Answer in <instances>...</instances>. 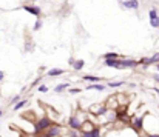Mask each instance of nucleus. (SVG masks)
Masks as SVG:
<instances>
[{
    "label": "nucleus",
    "mask_w": 159,
    "mask_h": 137,
    "mask_svg": "<svg viewBox=\"0 0 159 137\" xmlns=\"http://www.w3.org/2000/svg\"><path fill=\"white\" fill-rule=\"evenodd\" d=\"M53 125H54V119L48 117V116H42L39 120L34 122V136H39V134L47 133Z\"/></svg>",
    "instance_id": "nucleus-1"
},
{
    "label": "nucleus",
    "mask_w": 159,
    "mask_h": 137,
    "mask_svg": "<svg viewBox=\"0 0 159 137\" xmlns=\"http://www.w3.org/2000/svg\"><path fill=\"white\" fill-rule=\"evenodd\" d=\"M144 119H145V116H134V117H133V122H131V125H130L138 136H139V134L142 133V130H144Z\"/></svg>",
    "instance_id": "nucleus-2"
},
{
    "label": "nucleus",
    "mask_w": 159,
    "mask_h": 137,
    "mask_svg": "<svg viewBox=\"0 0 159 137\" xmlns=\"http://www.w3.org/2000/svg\"><path fill=\"white\" fill-rule=\"evenodd\" d=\"M82 120L79 119V116L77 114H74V116H70V119H68V126H70V130H74V131H80V128H82Z\"/></svg>",
    "instance_id": "nucleus-3"
},
{
    "label": "nucleus",
    "mask_w": 159,
    "mask_h": 137,
    "mask_svg": "<svg viewBox=\"0 0 159 137\" xmlns=\"http://www.w3.org/2000/svg\"><path fill=\"white\" fill-rule=\"evenodd\" d=\"M142 65H144V68H147V66H150V65H158L159 63V52H156V54H153L152 57H144V59H141L139 60Z\"/></svg>",
    "instance_id": "nucleus-4"
},
{
    "label": "nucleus",
    "mask_w": 159,
    "mask_h": 137,
    "mask_svg": "<svg viewBox=\"0 0 159 137\" xmlns=\"http://www.w3.org/2000/svg\"><path fill=\"white\" fill-rule=\"evenodd\" d=\"M62 131H63V128L60 126V125H57V123H54L53 126L47 131V134L50 137H59L60 134H62Z\"/></svg>",
    "instance_id": "nucleus-5"
},
{
    "label": "nucleus",
    "mask_w": 159,
    "mask_h": 137,
    "mask_svg": "<svg viewBox=\"0 0 159 137\" xmlns=\"http://www.w3.org/2000/svg\"><path fill=\"white\" fill-rule=\"evenodd\" d=\"M105 66L108 68H116V69H122V59H113V60H104Z\"/></svg>",
    "instance_id": "nucleus-6"
},
{
    "label": "nucleus",
    "mask_w": 159,
    "mask_h": 137,
    "mask_svg": "<svg viewBox=\"0 0 159 137\" xmlns=\"http://www.w3.org/2000/svg\"><path fill=\"white\" fill-rule=\"evenodd\" d=\"M22 9H25V11H28V12H31L33 15H36L37 19H40V14H42V11H40V8H39V6H31V5H23V6H22Z\"/></svg>",
    "instance_id": "nucleus-7"
},
{
    "label": "nucleus",
    "mask_w": 159,
    "mask_h": 137,
    "mask_svg": "<svg viewBox=\"0 0 159 137\" xmlns=\"http://www.w3.org/2000/svg\"><path fill=\"white\" fill-rule=\"evenodd\" d=\"M141 62L138 60H133V59H122V68H136L139 66Z\"/></svg>",
    "instance_id": "nucleus-8"
},
{
    "label": "nucleus",
    "mask_w": 159,
    "mask_h": 137,
    "mask_svg": "<svg viewBox=\"0 0 159 137\" xmlns=\"http://www.w3.org/2000/svg\"><path fill=\"white\" fill-rule=\"evenodd\" d=\"M122 6L127 9H139V2L138 0H124Z\"/></svg>",
    "instance_id": "nucleus-9"
},
{
    "label": "nucleus",
    "mask_w": 159,
    "mask_h": 137,
    "mask_svg": "<svg viewBox=\"0 0 159 137\" xmlns=\"http://www.w3.org/2000/svg\"><path fill=\"white\" fill-rule=\"evenodd\" d=\"M94 126H98V125H96V123H93V122H90V119H87V120L82 123L80 131H82V133H88V131H93V130H94Z\"/></svg>",
    "instance_id": "nucleus-10"
},
{
    "label": "nucleus",
    "mask_w": 159,
    "mask_h": 137,
    "mask_svg": "<svg viewBox=\"0 0 159 137\" xmlns=\"http://www.w3.org/2000/svg\"><path fill=\"white\" fill-rule=\"evenodd\" d=\"M101 134H102V130H101V126L98 125V126H94V130H93V131L82 133V137H101Z\"/></svg>",
    "instance_id": "nucleus-11"
},
{
    "label": "nucleus",
    "mask_w": 159,
    "mask_h": 137,
    "mask_svg": "<svg viewBox=\"0 0 159 137\" xmlns=\"http://www.w3.org/2000/svg\"><path fill=\"white\" fill-rule=\"evenodd\" d=\"M80 80L90 82V83H99V82H102V77H96V76H91V74H85Z\"/></svg>",
    "instance_id": "nucleus-12"
},
{
    "label": "nucleus",
    "mask_w": 159,
    "mask_h": 137,
    "mask_svg": "<svg viewBox=\"0 0 159 137\" xmlns=\"http://www.w3.org/2000/svg\"><path fill=\"white\" fill-rule=\"evenodd\" d=\"M63 73H65V71L60 69V68H53V69L47 71V76H50V77H57V76H62Z\"/></svg>",
    "instance_id": "nucleus-13"
},
{
    "label": "nucleus",
    "mask_w": 159,
    "mask_h": 137,
    "mask_svg": "<svg viewBox=\"0 0 159 137\" xmlns=\"http://www.w3.org/2000/svg\"><path fill=\"white\" fill-rule=\"evenodd\" d=\"M26 105H28V99H22L19 103H16V105L12 106V109H14V111H19V109H22V108L26 106Z\"/></svg>",
    "instance_id": "nucleus-14"
},
{
    "label": "nucleus",
    "mask_w": 159,
    "mask_h": 137,
    "mask_svg": "<svg viewBox=\"0 0 159 137\" xmlns=\"http://www.w3.org/2000/svg\"><path fill=\"white\" fill-rule=\"evenodd\" d=\"M88 91L90 90H98V91H105V85H101V83H91V85H88V88H87Z\"/></svg>",
    "instance_id": "nucleus-15"
},
{
    "label": "nucleus",
    "mask_w": 159,
    "mask_h": 137,
    "mask_svg": "<svg viewBox=\"0 0 159 137\" xmlns=\"http://www.w3.org/2000/svg\"><path fill=\"white\" fill-rule=\"evenodd\" d=\"M84 66H85V62H84L82 59H79V60H76V63L73 65V68H74L76 71H80V69H82Z\"/></svg>",
    "instance_id": "nucleus-16"
},
{
    "label": "nucleus",
    "mask_w": 159,
    "mask_h": 137,
    "mask_svg": "<svg viewBox=\"0 0 159 137\" xmlns=\"http://www.w3.org/2000/svg\"><path fill=\"white\" fill-rule=\"evenodd\" d=\"M113 59H120V57L116 52H107V54H104V60H113Z\"/></svg>",
    "instance_id": "nucleus-17"
},
{
    "label": "nucleus",
    "mask_w": 159,
    "mask_h": 137,
    "mask_svg": "<svg viewBox=\"0 0 159 137\" xmlns=\"http://www.w3.org/2000/svg\"><path fill=\"white\" fill-rule=\"evenodd\" d=\"M68 83H59L56 88H54V92H62V91H65V90H68Z\"/></svg>",
    "instance_id": "nucleus-18"
},
{
    "label": "nucleus",
    "mask_w": 159,
    "mask_h": 137,
    "mask_svg": "<svg viewBox=\"0 0 159 137\" xmlns=\"http://www.w3.org/2000/svg\"><path fill=\"white\" fill-rule=\"evenodd\" d=\"M148 17H150V20H153V19L159 17L158 15V9H156V8H152V9L148 11Z\"/></svg>",
    "instance_id": "nucleus-19"
},
{
    "label": "nucleus",
    "mask_w": 159,
    "mask_h": 137,
    "mask_svg": "<svg viewBox=\"0 0 159 137\" xmlns=\"http://www.w3.org/2000/svg\"><path fill=\"white\" fill-rule=\"evenodd\" d=\"M122 85H124V82H108V86L110 88H119Z\"/></svg>",
    "instance_id": "nucleus-20"
},
{
    "label": "nucleus",
    "mask_w": 159,
    "mask_h": 137,
    "mask_svg": "<svg viewBox=\"0 0 159 137\" xmlns=\"http://www.w3.org/2000/svg\"><path fill=\"white\" fill-rule=\"evenodd\" d=\"M150 25H152V28H159V17L150 20Z\"/></svg>",
    "instance_id": "nucleus-21"
},
{
    "label": "nucleus",
    "mask_w": 159,
    "mask_h": 137,
    "mask_svg": "<svg viewBox=\"0 0 159 137\" xmlns=\"http://www.w3.org/2000/svg\"><path fill=\"white\" fill-rule=\"evenodd\" d=\"M40 28H42V20H40V19H37V20H36V23H34V31H39Z\"/></svg>",
    "instance_id": "nucleus-22"
},
{
    "label": "nucleus",
    "mask_w": 159,
    "mask_h": 137,
    "mask_svg": "<svg viewBox=\"0 0 159 137\" xmlns=\"http://www.w3.org/2000/svg\"><path fill=\"white\" fill-rule=\"evenodd\" d=\"M19 102H20V94H17V95H14V97L11 99V103H14V105L19 103Z\"/></svg>",
    "instance_id": "nucleus-23"
},
{
    "label": "nucleus",
    "mask_w": 159,
    "mask_h": 137,
    "mask_svg": "<svg viewBox=\"0 0 159 137\" xmlns=\"http://www.w3.org/2000/svg\"><path fill=\"white\" fill-rule=\"evenodd\" d=\"M37 91L39 92H47L48 91V86H47V85H40V86L37 88Z\"/></svg>",
    "instance_id": "nucleus-24"
},
{
    "label": "nucleus",
    "mask_w": 159,
    "mask_h": 137,
    "mask_svg": "<svg viewBox=\"0 0 159 137\" xmlns=\"http://www.w3.org/2000/svg\"><path fill=\"white\" fill-rule=\"evenodd\" d=\"M82 91V90H80V88H71V90H70V94H79V92Z\"/></svg>",
    "instance_id": "nucleus-25"
},
{
    "label": "nucleus",
    "mask_w": 159,
    "mask_h": 137,
    "mask_svg": "<svg viewBox=\"0 0 159 137\" xmlns=\"http://www.w3.org/2000/svg\"><path fill=\"white\" fill-rule=\"evenodd\" d=\"M152 79H153L155 82H158V83H159V73H158V74H153V76H152Z\"/></svg>",
    "instance_id": "nucleus-26"
},
{
    "label": "nucleus",
    "mask_w": 159,
    "mask_h": 137,
    "mask_svg": "<svg viewBox=\"0 0 159 137\" xmlns=\"http://www.w3.org/2000/svg\"><path fill=\"white\" fill-rule=\"evenodd\" d=\"M68 63H70V65H74V63H76V60H74V57H71V59L68 60Z\"/></svg>",
    "instance_id": "nucleus-27"
},
{
    "label": "nucleus",
    "mask_w": 159,
    "mask_h": 137,
    "mask_svg": "<svg viewBox=\"0 0 159 137\" xmlns=\"http://www.w3.org/2000/svg\"><path fill=\"white\" fill-rule=\"evenodd\" d=\"M3 79H5V73H3V71H2V69H0V82H2V80H3Z\"/></svg>",
    "instance_id": "nucleus-28"
},
{
    "label": "nucleus",
    "mask_w": 159,
    "mask_h": 137,
    "mask_svg": "<svg viewBox=\"0 0 159 137\" xmlns=\"http://www.w3.org/2000/svg\"><path fill=\"white\" fill-rule=\"evenodd\" d=\"M36 137H50L47 133H43V134H39V136H36Z\"/></svg>",
    "instance_id": "nucleus-29"
},
{
    "label": "nucleus",
    "mask_w": 159,
    "mask_h": 137,
    "mask_svg": "<svg viewBox=\"0 0 159 137\" xmlns=\"http://www.w3.org/2000/svg\"><path fill=\"white\" fill-rule=\"evenodd\" d=\"M2 116H3V109H0V117H2Z\"/></svg>",
    "instance_id": "nucleus-30"
},
{
    "label": "nucleus",
    "mask_w": 159,
    "mask_h": 137,
    "mask_svg": "<svg viewBox=\"0 0 159 137\" xmlns=\"http://www.w3.org/2000/svg\"><path fill=\"white\" fill-rule=\"evenodd\" d=\"M156 71H158V73H159V63H158V65H156Z\"/></svg>",
    "instance_id": "nucleus-31"
},
{
    "label": "nucleus",
    "mask_w": 159,
    "mask_h": 137,
    "mask_svg": "<svg viewBox=\"0 0 159 137\" xmlns=\"http://www.w3.org/2000/svg\"><path fill=\"white\" fill-rule=\"evenodd\" d=\"M155 91H156V92H158V97H159V90H158V88H156V90H155Z\"/></svg>",
    "instance_id": "nucleus-32"
},
{
    "label": "nucleus",
    "mask_w": 159,
    "mask_h": 137,
    "mask_svg": "<svg viewBox=\"0 0 159 137\" xmlns=\"http://www.w3.org/2000/svg\"><path fill=\"white\" fill-rule=\"evenodd\" d=\"M0 95H2V94H0Z\"/></svg>",
    "instance_id": "nucleus-33"
}]
</instances>
